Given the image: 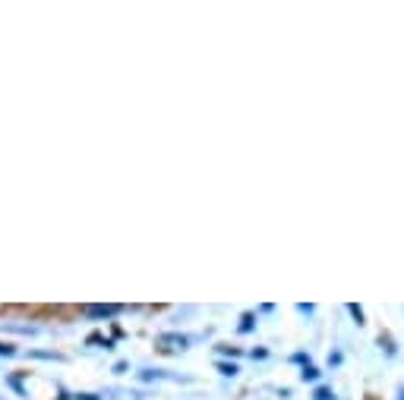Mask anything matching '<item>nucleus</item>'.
I'll return each mask as SVG.
<instances>
[{"mask_svg":"<svg viewBox=\"0 0 404 400\" xmlns=\"http://www.w3.org/2000/svg\"><path fill=\"white\" fill-rule=\"evenodd\" d=\"M0 353H7V356H10V353H13V347H3V344H0Z\"/></svg>","mask_w":404,"mask_h":400,"instance_id":"nucleus-7","label":"nucleus"},{"mask_svg":"<svg viewBox=\"0 0 404 400\" xmlns=\"http://www.w3.org/2000/svg\"><path fill=\"white\" fill-rule=\"evenodd\" d=\"M335 397V394L329 391V388H319V391H316V400H332Z\"/></svg>","mask_w":404,"mask_h":400,"instance_id":"nucleus-3","label":"nucleus"},{"mask_svg":"<svg viewBox=\"0 0 404 400\" xmlns=\"http://www.w3.org/2000/svg\"><path fill=\"white\" fill-rule=\"evenodd\" d=\"M300 375H303V381H316V378H319V372H316L313 366L307 363V366H303V372H300Z\"/></svg>","mask_w":404,"mask_h":400,"instance_id":"nucleus-2","label":"nucleus"},{"mask_svg":"<svg viewBox=\"0 0 404 400\" xmlns=\"http://www.w3.org/2000/svg\"><path fill=\"white\" fill-rule=\"evenodd\" d=\"M351 312H354V319H357L360 325H363V309H360V306H351Z\"/></svg>","mask_w":404,"mask_h":400,"instance_id":"nucleus-6","label":"nucleus"},{"mask_svg":"<svg viewBox=\"0 0 404 400\" xmlns=\"http://www.w3.org/2000/svg\"><path fill=\"white\" fill-rule=\"evenodd\" d=\"M253 328V315H243V325H240V331H250Z\"/></svg>","mask_w":404,"mask_h":400,"instance_id":"nucleus-5","label":"nucleus"},{"mask_svg":"<svg viewBox=\"0 0 404 400\" xmlns=\"http://www.w3.org/2000/svg\"><path fill=\"white\" fill-rule=\"evenodd\" d=\"M218 369H221V372H225V375H237V366H228V363H221V366H218Z\"/></svg>","mask_w":404,"mask_h":400,"instance_id":"nucleus-4","label":"nucleus"},{"mask_svg":"<svg viewBox=\"0 0 404 400\" xmlns=\"http://www.w3.org/2000/svg\"><path fill=\"white\" fill-rule=\"evenodd\" d=\"M401 400H404V391H401Z\"/></svg>","mask_w":404,"mask_h":400,"instance_id":"nucleus-8","label":"nucleus"},{"mask_svg":"<svg viewBox=\"0 0 404 400\" xmlns=\"http://www.w3.org/2000/svg\"><path fill=\"white\" fill-rule=\"evenodd\" d=\"M114 312H120V306H85V315L92 319H111Z\"/></svg>","mask_w":404,"mask_h":400,"instance_id":"nucleus-1","label":"nucleus"}]
</instances>
